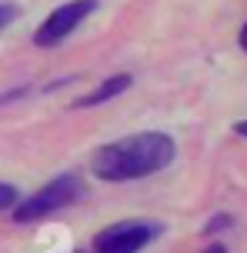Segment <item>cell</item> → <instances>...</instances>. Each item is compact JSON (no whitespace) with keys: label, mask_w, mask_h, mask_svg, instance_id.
<instances>
[{"label":"cell","mask_w":247,"mask_h":253,"mask_svg":"<svg viewBox=\"0 0 247 253\" xmlns=\"http://www.w3.org/2000/svg\"><path fill=\"white\" fill-rule=\"evenodd\" d=\"M174 153H177V147L167 133L147 130V133H134V137H124L100 147L91 160V170L94 177L120 183V180L150 177L157 170H164L174 160Z\"/></svg>","instance_id":"cell-1"},{"label":"cell","mask_w":247,"mask_h":253,"mask_svg":"<svg viewBox=\"0 0 247 253\" xmlns=\"http://www.w3.org/2000/svg\"><path fill=\"white\" fill-rule=\"evenodd\" d=\"M80 197V180L74 173H60L57 180H50L47 187H40L37 193H30L27 200H20L13 207V223H34L44 216L64 210Z\"/></svg>","instance_id":"cell-2"},{"label":"cell","mask_w":247,"mask_h":253,"mask_svg":"<svg viewBox=\"0 0 247 253\" xmlns=\"http://www.w3.org/2000/svg\"><path fill=\"white\" fill-rule=\"evenodd\" d=\"M160 237L157 223L147 220H120L94 237V253H141L150 240Z\"/></svg>","instance_id":"cell-3"},{"label":"cell","mask_w":247,"mask_h":253,"mask_svg":"<svg viewBox=\"0 0 247 253\" xmlns=\"http://www.w3.org/2000/svg\"><path fill=\"white\" fill-rule=\"evenodd\" d=\"M94 7H97V0H70V3H64V7H57V10L37 27L34 43H37V47H57L60 40H67L74 30H77V24L84 20V17H91Z\"/></svg>","instance_id":"cell-4"},{"label":"cell","mask_w":247,"mask_h":253,"mask_svg":"<svg viewBox=\"0 0 247 253\" xmlns=\"http://www.w3.org/2000/svg\"><path fill=\"white\" fill-rule=\"evenodd\" d=\"M130 84H134V80H130V74H117V77H110V80H104L97 90H91L87 97L74 100V107H97V103H107V100H114V97H120Z\"/></svg>","instance_id":"cell-5"},{"label":"cell","mask_w":247,"mask_h":253,"mask_svg":"<svg viewBox=\"0 0 247 253\" xmlns=\"http://www.w3.org/2000/svg\"><path fill=\"white\" fill-rule=\"evenodd\" d=\"M17 203H20L17 187H13V183H0V213H3V210H13Z\"/></svg>","instance_id":"cell-6"},{"label":"cell","mask_w":247,"mask_h":253,"mask_svg":"<svg viewBox=\"0 0 247 253\" xmlns=\"http://www.w3.org/2000/svg\"><path fill=\"white\" fill-rule=\"evenodd\" d=\"M234 223V216H227V213H221V216H214L207 227H204V233H217V230H224V227H231Z\"/></svg>","instance_id":"cell-7"},{"label":"cell","mask_w":247,"mask_h":253,"mask_svg":"<svg viewBox=\"0 0 247 253\" xmlns=\"http://www.w3.org/2000/svg\"><path fill=\"white\" fill-rule=\"evenodd\" d=\"M17 7H13V3H0V27H7L10 24V20H17Z\"/></svg>","instance_id":"cell-8"},{"label":"cell","mask_w":247,"mask_h":253,"mask_svg":"<svg viewBox=\"0 0 247 253\" xmlns=\"http://www.w3.org/2000/svg\"><path fill=\"white\" fill-rule=\"evenodd\" d=\"M234 133H237V137H244V140H247V120H241V124H234Z\"/></svg>","instance_id":"cell-9"},{"label":"cell","mask_w":247,"mask_h":253,"mask_svg":"<svg viewBox=\"0 0 247 253\" xmlns=\"http://www.w3.org/2000/svg\"><path fill=\"white\" fill-rule=\"evenodd\" d=\"M204 253H227V247H224V243H210Z\"/></svg>","instance_id":"cell-10"},{"label":"cell","mask_w":247,"mask_h":253,"mask_svg":"<svg viewBox=\"0 0 247 253\" xmlns=\"http://www.w3.org/2000/svg\"><path fill=\"white\" fill-rule=\"evenodd\" d=\"M241 47H244V53H247V24L241 27Z\"/></svg>","instance_id":"cell-11"}]
</instances>
